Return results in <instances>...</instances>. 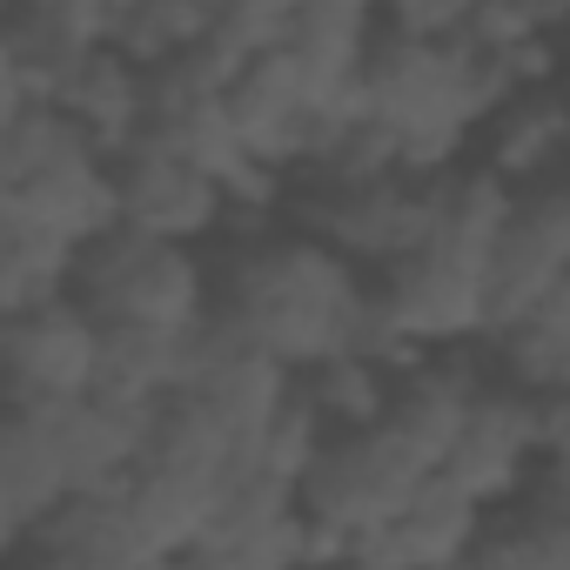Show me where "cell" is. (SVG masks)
<instances>
[{
  "mask_svg": "<svg viewBox=\"0 0 570 570\" xmlns=\"http://www.w3.org/2000/svg\"><path fill=\"white\" fill-rule=\"evenodd\" d=\"M370 303L376 282L289 222L262 242L215 248V323H228L242 343H255L296 376L356 356Z\"/></svg>",
  "mask_w": 570,
  "mask_h": 570,
  "instance_id": "obj_1",
  "label": "cell"
},
{
  "mask_svg": "<svg viewBox=\"0 0 570 570\" xmlns=\"http://www.w3.org/2000/svg\"><path fill=\"white\" fill-rule=\"evenodd\" d=\"M0 222L95 248L121 228L115 161L55 108L0 121Z\"/></svg>",
  "mask_w": 570,
  "mask_h": 570,
  "instance_id": "obj_2",
  "label": "cell"
},
{
  "mask_svg": "<svg viewBox=\"0 0 570 570\" xmlns=\"http://www.w3.org/2000/svg\"><path fill=\"white\" fill-rule=\"evenodd\" d=\"M75 303L101 330H148V336H202L215 323V255L148 242L135 228L101 235L81 248Z\"/></svg>",
  "mask_w": 570,
  "mask_h": 570,
  "instance_id": "obj_3",
  "label": "cell"
},
{
  "mask_svg": "<svg viewBox=\"0 0 570 570\" xmlns=\"http://www.w3.org/2000/svg\"><path fill=\"white\" fill-rule=\"evenodd\" d=\"M430 483V470L390 443L383 430H343L303 476V510H309V563L376 550V537L410 510V497ZM303 563V570H309Z\"/></svg>",
  "mask_w": 570,
  "mask_h": 570,
  "instance_id": "obj_4",
  "label": "cell"
},
{
  "mask_svg": "<svg viewBox=\"0 0 570 570\" xmlns=\"http://www.w3.org/2000/svg\"><path fill=\"white\" fill-rule=\"evenodd\" d=\"M101 356H108V330L68 296L48 303L35 316H8L0 323V390L8 410H75L101 390Z\"/></svg>",
  "mask_w": 570,
  "mask_h": 570,
  "instance_id": "obj_5",
  "label": "cell"
},
{
  "mask_svg": "<svg viewBox=\"0 0 570 570\" xmlns=\"http://www.w3.org/2000/svg\"><path fill=\"white\" fill-rule=\"evenodd\" d=\"M115 0H28L0 28V121L55 108L68 75L108 48Z\"/></svg>",
  "mask_w": 570,
  "mask_h": 570,
  "instance_id": "obj_6",
  "label": "cell"
},
{
  "mask_svg": "<svg viewBox=\"0 0 570 570\" xmlns=\"http://www.w3.org/2000/svg\"><path fill=\"white\" fill-rule=\"evenodd\" d=\"M115 188H121V228L148 235V242H175V248H222L228 235V181L208 175L195 155L141 135L121 161H115Z\"/></svg>",
  "mask_w": 570,
  "mask_h": 570,
  "instance_id": "obj_7",
  "label": "cell"
},
{
  "mask_svg": "<svg viewBox=\"0 0 570 570\" xmlns=\"http://www.w3.org/2000/svg\"><path fill=\"white\" fill-rule=\"evenodd\" d=\"M443 476L456 490H470L483 510H510L530 483H537V396H523L517 383H503L497 370L476 390V410L443 463Z\"/></svg>",
  "mask_w": 570,
  "mask_h": 570,
  "instance_id": "obj_8",
  "label": "cell"
},
{
  "mask_svg": "<svg viewBox=\"0 0 570 570\" xmlns=\"http://www.w3.org/2000/svg\"><path fill=\"white\" fill-rule=\"evenodd\" d=\"M188 396H195L242 450H255V443L275 430V416L303 396V376L282 370L275 356H262L255 343H242L228 323H208L202 343H195V383H188Z\"/></svg>",
  "mask_w": 570,
  "mask_h": 570,
  "instance_id": "obj_9",
  "label": "cell"
},
{
  "mask_svg": "<svg viewBox=\"0 0 570 570\" xmlns=\"http://www.w3.org/2000/svg\"><path fill=\"white\" fill-rule=\"evenodd\" d=\"M490 370H476L470 356H416L390 376V403L376 416V430L390 443H403L430 476H443L470 410H476V390H483Z\"/></svg>",
  "mask_w": 570,
  "mask_h": 570,
  "instance_id": "obj_10",
  "label": "cell"
},
{
  "mask_svg": "<svg viewBox=\"0 0 570 570\" xmlns=\"http://www.w3.org/2000/svg\"><path fill=\"white\" fill-rule=\"evenodd\" d=\"M476 161L497 181H510L517 195L570 181V81L510 95L476 135Z\"/></svg>",
  "mask_w": 570,
  "mask_h": 570,
  "instance_id": "obj_11",
  "label": "cell"
},
{
  "mask_svg": "<svg viewBox=\"0 0 570 570\" xmlns=\"http://www.w3.org/2000/svg\"><path fill=\"white\" fill-rule=\"evenodd\" d=\"M14 563L21 570H148L168 557H155L135 537L121 497H75L61 517H48L35 537L14 543Z\"/></svg>",
  "mask_w": 570,
  "mask_h": 570,
  "instance_id": "obj_12",
  "label": "cell"
},
{
  "mask_svg": "<svg viewBox=\"0 0 570 570\" xmlns=\"http://www.w3.org/2000/svg\"><path fill=\"white\" fill-rule=\"evenodd\" d=\"M0 503H8V543L35 537L48 517L75 503V476L48 416H28V410L0 416Z\"/></svg>",
  "mask_w": 570,
  "mask_h": 570,
  "instance_id": "obj_13",
  "label": "cell"
},
{
  "mask_svg": "<svg viewBox=\"0 0 570 570\" xmlns=\"http://www.w3.org/2000/svg\"><path fill=\"white\" fill-rule=\"evenodd\" d=\"M490 517L497 510H483L470 490H456L450 476H430L410 497V510L376 537V557L390 570H456L476 550V537L490 530Z\"/></svg>",
  "mask_w": 570,
  "mask_h": 570,
  "instance_id": "obj_14",
  "label": "cell"
},
{
  "mask_svg": "<svg viewBox=\"0 0 570 570\" xmlns=\"http://www.w3.org/2000/svg\"><path fill=\"white\" fill-rule=\"evenodd\" d=\"M222 483H202V476H175V470H135L128 476V490H121V510H128V523H135V537L155 550V557H168V563H181V557H195L208 537H215V523H222Z\"/></svg>",
  "mask_w": 570,
  "mask_h": 570,
  "instance_id": "obj_15",
  "label": "cell"
},
{
  "mask_svg": "<svg viewBox=\"0 0 570 570\" xmlns=\"http://www.w3.org/2000/svg\"><path fill=\"white\" fill-rule=\"evenodd\" d=\"M55 115H68L108 161H121L141 135H148V75L135 61H121L115 48H101L95 61H81L55 101Z\"/></svg>",
  "mask_w": 570,
  "mask_h": 570,
  "instance_id": "obj_16",
  "label": "cell"
},
{
  "mask_svg": "<svg viewBox=\"0 0 570 570\" xmlns=\"http://www.w3.org/2000/svg\"><path fill=\"white\" fill-rule=\"evenodd\" d=\"M490 370L517 383L523 396H563L570 390V275L510 330L490 336Z\"/></svg>",
  "mask_w": 570,
  "mask_h": 570,
  "instance_id": "obj_17",
  "label": "cell"
},
{
  "mask_svg": "<svg viewBox=\"0 0 570 570\" xmlns=\"http://www.w3.org/2000/svg\"><path fill=\"white\" fill-rule=\"evenodd\" d=\"M195 343L202 336L108 330V356H101V390L95 396L128 403V410H161L168 396H181L195 383Z\"/></svg>",
  "mask_w": 570,
  "mask_h": 570,
  "instance_id": "obj_18",
  "label": "cell"
},
{
  "mask_svg": "<svg viewBox=\"0 0 570 570\" xmlns=\"http://www.w3.org/2000/svg\"><path fill=\"white\" fill-rule=\"evenodd\" d=\"M242 463H248V450L188 390L155 410V423H148V470H175V476H202V483L228 490L242 476Z\"/></svg>",
  "mask_w": 570,
  "mask_h": 570,
  "instance_id": "obj_19",
  "label": "cell"
},
{
  "mask_svg": "<svg viewBox=\"0 0 570 570\" xmlns=\"http://www.w3.org/2000/svg\"><path fill=\"white\" fill-rule=\"evenodd\" d=\"M208 35H215V8H195V0H115V21H108V48L141 75L188 61Z\"/></svg>",
  "mask_w": 570,
  "mask_h": 570,
  "instance_id": "obj_20",
  "label": "cell"
},
{
  "mask_svg": "<svg viewBox=\"0 0 570 570\" xmlns=\"http://www.w3.org/2000/svg\"><path fill=\"white\" fill-rule=\"evenodd\" d=\"M75 268H81L75 242H55L41 228H8L0 222V323L35 316L48 303H68L75 296Z\"/></svg>",
  "mask_w": 570,
  "mask_h": 570,
  "instance_id": "obj_21",
  "label": "cell"
},
{
  "mask_svg": "<svg viewBox=\"0 0 570 570\" xmlns=\"http://www.w3.org/2000/svg\"><path fill=\"white\" fill-rule=\"evenodd\" d=\"M503 517L523 530V543L537 550V563H543V570H570V490L530 483Z\"/></svg>",
  "mask_w": 570,
  "mask_h": 570,
  "instance_id": "obj_22",
  "label": "cell"
},
{
  "mask_svg": "<svg viewBox=\"0 0 570 570\" xmlns=\"http://www.w3.org/2000/svg\"><path fill=\"white\" fill-rule=\"evenodd\" d=\"M537 483L570 490V390L537 396Z\"/></svg>",
  "mask_w": 570,
  "mask_h": 570,
  "instance_id": "obj_23",
  "label": "cell"
},
{
  "mask_svg": "<svg viewBox=\"0 0 570 570\" xmlns=\"http://www.w3.org/2000/svg\"><path fill=\"white\" fill-rule=\"evenodd\" d=\"M456 570H543V563H537V550L523 543V530L510 517H490V530L476 537V550Z\"/></svg>",
  "mask_w": 570,
  "mask_h": 570,
  "instance_id": "obj_24",
  "label": "cell"
},
{
  "mask_svg": "<svg viewBox=\"0 0 570 570\" xmlns=\"http://www.w3.org/2000/svg\"><path fill=\"white\" fill-rule=\"evenodd\" d=\"M175 570H268V563H255V557H242V550H222V543H202V550L181 557Z\"/></svg>",
  "mask_w": 570,
  "mask_h": 570,
  "instance_id": "obj_25",
  "label": "cell"
},
{
  "mask_svg": "<svg viewBox=\"0 0 570 570\" xmlns=\"http://www.w3.org/2000/svg\"><path fill=\"white\" fill-rule=\"evenodd\" d=\"M309 570H390L376 550H350V557H330V563H309Z\"/></svg>",
  "mask_w": 570,
  "mask_h": 570,
  "instance_id": "obj_26",
  "label": "cell"
}]
</instances>
